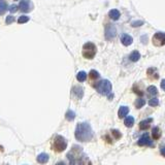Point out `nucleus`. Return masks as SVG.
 Instances as JSON below:
<instances>
[{
  "label": "nucleus",
  "mask_w": 165,
  "mask_h": 165,
  "mask_svg": "<svg viewBox=\"0 0 165 165\" xmlns=\"http://www.w3.org/2000/svg\"><path fill=\"white\" fill-rule=\"evenodd\" d=\"M18 10H19V6L16 5V4H12V5L8 6V10H10V12H16Z\"/></svg>",
  "instance_id": "28"
},
{
  "label": "nucleus",
  "mask_w": 165,
  "mask_h": 165,
  "mask_svg": "<svg viewBox=\"0 0 165 165\" xmlns=\"http://www.w3.org/2000/svg\"><path fill=\"white\" fill-rule=\"evenodd\" d=\"M98 93H100L101 95H109L111 92V81H107V79H102V81H98L95 86Z\"/></svg>",
  "instance_id": "4"
},
{
  "label": "nucleus",
  "mask_w": 165,
  "mask_h": 165,
  "mask_svg": "<svg viewBox=\"0 0 165 165\" xmlns=\"http://www.w3.org/2000/svg\"><path fill=\"white\" fill-rule=\"evenodd\" d=\"M154 45L156 47H162L165 44V33L163 32H157L152 38Z\"/></svg>",
  "instance_id": "6"
},
{
  "label": "nucleus",
  "mask_w": 165,
  "mask_h": 165,
  "mask_svg": "<svg viewBox=\"0 0 165 165\" xmlns=\"http://www.w3.org/2000/svg\"><path fill=\"white\" fill-rule=\"evenodd\" d=\"M77 79L79 81H85V79H87V73L85 71H79L77 74Z\"/></svg>",
  "instance_id": "22"
},
{
  "label": "nucleus",
  "mask_w": 165,
  "mask_h": 165,
  "mask_svg": "<svg viewBox=\"0 0 165 165\" xmlns=\"http://www.w3.org/2000/svg\"><path fill=\"white\" fill-rule=\"evenodd\" d=\"M109 17H111V19L113 21L119 20V18H120V12H119L118 10H111V12H109Z\"/></svg>",
  "instance_id": "16"
},
{
  "label": "nucleus",
  "mask_w": 165,
  "mask_h": 165,
  "mask_svg": "<svg viewBox=\"0 0 165 165\" xmlns=\"http://www.w3.org/2000/svg\"><path fill=\"white\" fill-rule=\"evenodd\" d=\"M148 77L151 79H157L158 77H159V74H158L156 68L151 67V68L148 69Z\"/></svg>",
  "instance_id": "13"
},
{
  "label": "nucleus",
  "mask_w": 165,
  "mask_h": 165,
  "mask_svg": "<svg viewBox=\"0 0 165 165\" xmlns=\"http://www.w3.org/2000/svg\"><path fill=\"white\" fill-rule=\"evenodd\" d=\"M111 134L115 136V138H116V139H118V138L121 137V133L119 132V131H117V130H111Z\"/></svg>",
  "instance_id": "30"
},
{
  "label": "nucleus",
  "mask_w": 165,
  "mask_h": 165,
  "mask_svg": "<svg viewBox=\"0 0 165 165\" xmlns=\"http://www.w3.org/2000/svg\"><path fill=\"white\" fill-rule=\"evenodd\" d=\"M149 104H150L151 106H157L158 104H159V100H158L157 98L150 99V101H149Z\"/></svg>",
  "instance_id": "27"
},
{
  "label": "nucleus",
  "mask_w": 165,
  "mask_h": 165,
  "mask_svg": "<svg viewBox=\"0 0 165 165\" xmlns=\"http://www.w3.org/2000/svg\"><path fill=\"white\" fill-rule=\"evenodd\" d=\"M121 41H122V43H123L124 45L128 47V45H130V44L132 43L133 38L128 34H123V35H122V37H121Z\"/></svg>",
  "instance_id": "11"
},
{
  "label": "nucleus",
  "mask_w": 165,
  "mask_h": 165,
  "mask_svg": "<svg viewBox=\"0 0 165 165\" xmlns=\"http://www.w3.org/2000/svg\"><path fill=\"white\" fill-rule=\"evenodd\" d=\"M124 124H125V126H127V127H132L133 124H134V118L131 116L126 117L125 121H124Z\"/></svg>",
  "instance_id": "20"
},
{
  "label": "nucleus",
  "mask_w": 165,
  "mask_h": 165,
  "mask_svg": "<svg viewBox=\"0 0 165 165\" xmlns=\"http://www.w3.org/2000/svg\"><path fill=\"white\" fill-rule=\"evenodd\" d=\"M148 93L150 94V95H153V96H155V95H157V94H158L157 88H156L155 86H150L148 88Z\"/></svg>",
  "instance_id": "24"
},
{
  "label": "nucleus",
  "mask_w": 165,
  "mask_h": 165,
  "mask_svg": "<svg viewBox=\"0 0 165 165\" xmlns=\"http://www.w3.org/2000/svg\"><path fill=\"white\" fill-rule=\"evenodd\" d=\"M75 138L79 141H89L93 138V131L88 123H79L75 129Z\"/></svg>",
  "instance_id": "1"
},
{
  "label": "nucleus",
  "mask_w": 165,
  "mask_h": 165,
  "mask_svg": "<svg viewBox=\"0 0 165 165\" xmlns=\"http://www.w3.org/2000/svg\"><path fill=\"white\" fill-rule=\"evenodd\" d=\"M145 104V100L143 98H138L136 99L135 101V106H136V109H141L143 105Z\"/></svg>",
  "instance_id": "23"
},
{
  "label": "nucleus",
  "mask_w": 165,
  "mask_h": 165,
  "mask_svg": "<svg viewBox=\"0 0 165 165\" xmlns=\"http://www.w3.org/2000/svg\"><path fill=\"white\" fill-rule=\"evenodd\" d=\"M153 122V119H147V120H143L139 123V128L143 129V130H147V129L150 128L151 126V123Z\"/></svg>",
  "instance_id": "12"
},
{
  "label": "nucleus",
  "mask_w": 165,
  "mask_h": 165,
  "mask_svg": "<svg viewBox=\"0 0 165 165\" xmlns=\"http://www.w3.org/2000/svg\"><path fill=\"white\" fill-rule=\"evenodd\" d=\"M7 10V4L5 2V0H0V16L3 15Z\"/></svg>",
  "instance_id": "21"
},
{
  "label": "nucleus",
  "mask_w": 165,
  "mask_h": 165,
  "mask_svg": "<svg viewBox=\"0 0 165 165\" xmlns=\"http://www.w3.org/2000/svg\"><path fill=\"white\" fill-rule=\"evenodd\" d=\"M67 158L69 159V162L71 164H81V163L86 162V156L83 153L81 147L79 145H73L72 149L67 154Z\"/></svg>",
  "instance_id": "2"
},
{
  "label": "nucleus",
  "mask_w": 165,
  "mask_h": 165,
  "mask_svg": "<svg viewBox=\"0 0 165 165\" xmlns=\"http://www.w3.org/2000/svg\"><path fill=\"white\" fill-rule=\"evenodd\" d=\"M152 136L154 139H159L161 137V130L158 127H154L152 130Z\"/></svg>",
  "instance_id": "18"
},
{
  "label": "nucleus",
  "mask_w": 165,
  "mask_h": 165,
  "mask_svg": "<svg viewBox=\"0 0 165 165\" xmlns=\"http://www.w3.org/2000/svg\"><path fill=\"white\" fill-rule=\"evenodd\" d=\"M161 88L165 91V79H162V81H161Z\"/></svg>",
  "instance_id": "33"
},
{
  "label": "nucleus",
  "mask_w": 165,
  "mask_h": 165,
  "mask_svg": "<svg viewBox=\"0 0 165 165\" xmlns=\"http://www.w3.org/2000/svg\"><path fill=\"white\" fill-rule=\"evenodd\" d=\"M160 152H161V155H162L163 157H165V147H162V148H161Z\"/></svg>",
  "instance_id": "32"
},
{
  "label": "nucleus",
  "mask_w": 165,
  "mask_h": 165,
  "mask_svg": "<svg viewBox=\"0 0 165 165\" xmlns=\"http://www.w3.org/2000/svg\"><path fill=\"white\" fill-rule=\"evenodd\" d=\"M29 21V17H27V16H21L19 19H18V23L19 24H23V23H26Z\"/></svg>",
  "instance_id": "26"
},
{
  "label": "nucleus",
  "mask_w": 165,
  "mask_h": 165,
  "mask_svg": "<svg viewBox=\"0 0 165 165\" xmlns=\"http://www.w3.org/2000/svg\"><path fill=\"white\" fill-rule=\"evenodd\" d=\"M52 148L54 149L55 152H63L65 149L67 148V141L63 136L61 135H56L55 138L53 139V143H52Z\"/></svg>",
  "instance_id": "3"
},
{
  "label": "nucleus",
  "mask_w": 165,
  "mask_h": 165,
  "mask_svg": "<svg viewBox=\"0 0 165 165\" xmlns=\"http://www.w3.org/2000/svg\"><path fill=\"white\" fill-rule=\"evenodd\" d=\"M48 161H49V155L45 153H41L38 155V157H37V162L38 163H41V164H43V163H47Z\"/></svg>",
  "instance_id": "14"
},
{
  "label": "nucleus",
  "mask_w": 165,
  "mask_h": 165,
  "mask_svg": "<svg viewBox=\"0 0 165 165\" xmlns=\"http://www.w3.org/2000/svg\"><path fill=\"white\" fill-rule=\"evenodd\" d=\"M129 58H130V60L132 62H136L139 60V58H141V54H139L138 51H133V52L130 54V56H129Z\"/></svg>",
  "instance_id": "17"
},
{
  "label": "nucleus",
  "mask_w": 165,
  "mask_h": 165,
  "mask_svg": "<svg viewBox=\"0 0 165 165\" xmlns=\"http://www.w3.org/2000/svg\"><path fill=\"white\" fill-rule=\"evenodd\" d=\"M138 145H141V147H143V145H149V147H153V143L151 141L150 137L149 135L145 134L143 135L141 138H139V141H138Z\"/></svg>",
  "instance_id": "9"
},
{
  "label": "nucleus",
  "mask_w": 165,
  "mask_h": 165,
  "mask_svg": "<svg viewBox=\"0 0 165 165\" xmlns=\"http://www.w3.org/2000/svg\"><path fill=\"white\" fill-rule=\"evenodd\" d=\"M14 21H15V17H14V16H8V17L6 18L5 22H6V24L7 25H10Z\"/></svg>",
  "instance_id": "29"
},
{
  "label": "nucleus",
  "mask_w": 165,
  "mask_h": 165,
  "mask_svg": "<svg viewBox=\"0 0 165 165\" xmlns=\"http://www.w3.org/2000/svg\"><path fill=\"white\" fill-rule=\"evenodd\" d=\"M116 28L113 27V25L109 24L107 27H106V30H105V37L106 39H113V37L116 36Z\"/></svg>",
  "instance_id": "8"
},
{
  "label": "nucleus",
  "mask_w": 165,
  "mask_h": 165,
  "mask_svg": "<svg viewBox=\"0 0 165 165\" xmlns=\"http://www.w3.org/2000/svg\"><path fill=\"white\" fill-rule=\"evenodd\" d=\"M19 8L22 12H29L33 10V4L30 0H22L19 4Z\"/></svg>",
  "instance_id": "7"
},
{
  "label": "nucleus",
  "mask_w": 165,
  "mask_h": 165,
  "mask_svg": "<svg viewBox=\"0 0 165 165\" xmlns=\"http://www.w3.org/2000/svg\"><path fill=\"white\" fill-rule=\"evenodd\" d=\"M97 52V49H96V45L92 42H87L86 44H84L83 47V56L86 58V59H93L95 55H96Z\"/></svg>",
  "instance_id": "5"
},
{
  "label": "nucleus",
  "mask_w": 165,
  "mask_h": 165,
  "mask_svg": "<svg viewBox=\"0 0 165 165\" xmlns=\"http://www.w3.org/2000/svg\"><path fill=\"white\" fill-rule=\"evenodd\" d=\"M129 113V109L127 107V106H121L120 107V109H119V118H125L127 115H128Z\"/></svg>",
  "instance_id": "15"
},
{
  "label": "nucleus",
  "mask_w": 165,
  "mask_h": 165,
  "mask_svg": "<svg viewBox=\"0 0 165 165\" xmlns=\"http://www.w3.org/2000/svg\"><path fill=\"white\" fill-rule=\"evenodd\" d=\"M74 118H75V113H74V111H67V113H66V119L68 120V121H72Z\"/></svg>",
  "instance_id": "25"
},
{
  "label": "nucleus",
  "mask_w": 165,
  "mask_h": 165,
  "mask_svg": "<svg viewBox=\"0 0 165 165\" xmlns=\"http://www.w3.org/2000/svg\"><path fill=\"white\" fill-rule=\"evenodd\" d=\"M89 77H90V81H91V85L92 86H94V88H95V86H96V79H99V73L96 71V70H91L90 71V74H89Z\"/></svg>",
  "instance_id": "10"
},
{
  "label": "nucleus",
  "mask_w": 165,
  "mask_h": 165,
  "mask_svg": "<svg viewBox=\"0 0 165 165\" xmlns=\"http://www.w3.org/2000/svg\"><path fill=\"white\" fill-rule=\"evenodd\" d=\"M141 25H143V22H141V21H138V22H133L132 23L133 27H138V26H141Z\"/></svg>",
  "instance_id": "31"
},
{
  "label": "nucleus",
  "mask_w": 165,
  "mask_h": 165,
  "mask_svg": "<svg viewBox=\"0 0 165 165\" xmlns=\"http://www.w3.org/2000/svg\"><path fill=\"white\" fill-rule=\"evenodd\" d=\"M72 91H73V93L77 95V98L81 99V97H83V94H84V92H83V89H81V87H74V88L72 89Z\"/></svg>",
  "instance_id": "19"
}]
</instances>
